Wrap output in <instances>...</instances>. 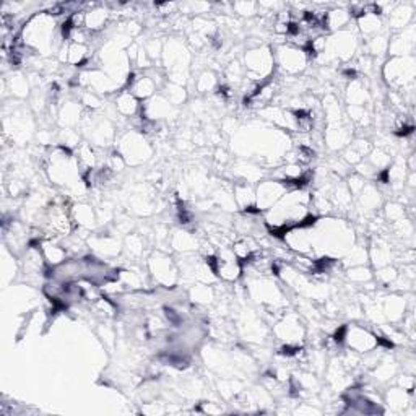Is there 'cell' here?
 Returning <instances> with one entry per match:
<instances>
[{
	"label": "cell",
	"instance_id": "40",
	"mask_svg": "<svg viewBox=\"0 0 416 416\" xmlns=\"http://www.w3.org/2000/svg\"><path fill=\"white\" fill-rule=\"evenodd\" d=\"M231 7L233 12H236V15L241 16H254L259 10V5L254 2H236Z\"/></svg>",
	"mask_w": 416,
	"mask_h": 416
},
{
	"label": "cell",
	"instance_id": "13",
	"mask_svg": "<svg viewBox=\"0 0 416 416\" xmlns=\"http://www.w3.org/2000/svg\"><path fill=\"white\" fill-rule=\"evenodd\" d=\"M415 44H416L415 25H410V26H406L405 30L397 31V33L391 34V39H389L387 54L391 57L413 56Z\"/></svg>",
	"mask_w": 416,
	"mask_h": 416
},
{
	"label": "cell",
	"instance_id": "3",
	"mask_svg": "<svg viewBox=\"0 0 416 416\" xmlns=\"http://www.w3.org/2000/svg\"><path fill=\"white\" fill-rule=\"evenodd\" d=\"M246 78L255 83H265L275 73V59H273V49L265 44L251 46L242 57Z\"/></svg>",
	"mask_w": 416,
	"mask_h": 416
},
{
	"label": "cell",
	"instance_id": "34",
	"mask_svg": "<svg viewBox=\"0 0 416 416\" xmlns=\"http://www.w3.org/2000/svg\"><path fill=\"white\" fill-rule=\"evenodd\" d=\"M161 95L165 96L172 106L183 104L184 101L187 100V90H185V86L176 85V83L171 82L165 83V86L161 88Z\"/></svg>",
	"mask_w": 416,
	"mask_h": 416
},
{
	"label": "cell",
	"instance_id": "7",
	"mask_svg": "<svg viewBox=\"0 0 416 416\" xmlns=\"http://www.w3.org/2000/svg\"><path fill=\"white\" fill-rule=\"evenodd\" d=\"M273 335L280 340L281 345L301 347L306 338V327L301 321L299 312H283L280 319L273 324Z\"/></svg>",
	"mask_w": 416,
	"mask_h": 416
},
{
	"label": "cell",
	"instance_id": "26",
	"mask_svg": "<svg viewBox=\"0 0 416 416\" xmlns=\"http://www.w3.org/2000/svg\"><path fill=\"white\" fill-rule=\"evenodd\" d=\"M355 23L358 33H361L362 36H365V39L375 36V34L382 33V31L387 30V26H384L382 16L374 15V13H365V15L355 20Z\"/></svg>",
	"mask_w": 416,
	"mask_h": 416
},
{
	"label": "cell",
	"instance_id": "15",
	"mask_svg": "<svg viewBox=\"0 0 416 416\" xmlns=\"http://www.w3.org/2000/svg\"><path fill=\"white\" fill-rule=\"evenodd\" d=\"M70 216H72V223L77 229H86L91 233V229L98 227V213L86 202L73 203L70 207Z\"/></svg>",
	"mask_w": 416,
	"mask_h": 416
},
{
	"label": "cell",
	"instance_id": "9",
	"mask_svg": "<svg viewBox=\"0 0 416 416\" xmlns=\"http://www.w3.org/2000/svg\"><path fill=\"white\" fill-rule=\"evenodd\" d=\"M290 189L286 183L277 179H262L255 185V208L264 213L268 208H272L280 198L285 196Z\"/></svg>",
	"mask_w": 416,
	"mask_h": 416
},
{
	"label": "cell",
	"instance_id": "16",
	"mask_svg": "<svg viewBox=\"0 0 416 416\" xmlns=\"http://www.w3.org/2000/svg\"><path fill=\"white\" fill-rule=\"evenodd\" d=\"M233 196L236 205L241 208L244 213H260L255 208V185L238 181L233 185Z\"/></svg>",
	"mask_w": 416,
	"mask_h": 416
},
{
	"label": "cell",
	"instance_id": "11",
	"mask_svg": "<svg viewBox=\"0 0 416 416\" xmlns=\"http://www.w3.org/2000/svg\"><path fill=\"white\" fill-rule=\"evenodd\" d=\"M353 140V124L349 121L330 124L324 130V141L330 152H342Z\"/></svg>",
	"mask_w": 416,
	"mask_h": 416
},
{
	"label": "cell",
	"instance_id": "42",
	"mask_svg": "<svg viewBox=\"0 0 416 416\" xmlns=\"http://www.w3.org/2000/svg\"><path fill=\"white\" fill-rule=\"evenodd\" d=\"M198 411H202V413H208V415H218L223 413V408L218 404H215V402H205V404H200V408Z\"/></svg>",
	"mask_w": 416,
	"mask_h": 416
},
{
	"label": "cell",
	"instance_id": "23",
	"mask_svg": "<svg viewBox=\"0 0 416 416\" xmlns=\"http://www.w3.org/2000/svg\"><path fill=\"white\" fill-rule=\"evenodd\" d=\"M389 26L387 30L393 31V33H397V31L405 30L406 26L411 25V20H413V7L410 5V3H395V7L392 8V12L389 13Z\"/></svg>",
	"mask_w": 416,
	"mask_h": 416
},
{
	"label": "cell",
	"instance_id": "28",
	"mask_svg": "<svg viewBox=\"0 0 416 416\" xmlns=\"http://www.w3.org/2000/svg\"><path fill=\"white\" fill-rule=\"evenodd\" d=\"M109 19H111V12L108 10V8L95 5V7H91V10H88L85 13V28L90 31V33L96 34V33H100L103 28H106Z\"/></svg>",
	"mask_w": 416,
	"mask_h": 416
},
{
	"label": "cell",
	"instance_id": "14",
	"mask_svg": "<svg viewBox=\"0 0 416 416\" xmlns=\"http://www.w3.org/2000/svg\"><path fill=\"white\" fill-rule=\"evenodd\" d=\"M141 114H143L145 119L153 122L166 121V119L174 117L176 106H172L170 101L159 93V95H154L153 98L145 101V104L141 106Z\"/></svg>",
	"mask_w": 416,
	"mask_h": 416
},
{
	"label": "cell",
	"instance_id": "32",
	"mask_svg": "<svg viewBox=\"0 0 416 416\" xmlns=\"http://www.w3.org/2000/svg\"><path fill=\"white\" fill-rule=\"evenodd\" d=\"M367 260H369V257H367L366 247L353 244L351 249H349L342 257V265L345 268L358 267V265H366Z\"/></svg>",
	"mask_w": 416,
	"mask_h": 416
},
{
	"label": "cell",
	"instance_id": "37",
	"mask_svg": "<svg viewBox=\"0 0 416 416\" xmlns=\"http://www.w3.org/2000/svg\"><path fill=\"white\" fill-rule=\"evenodd\" d=\"M347 278L355 285H366L374 280V272L367 265H358V267L347 268Z\"/></svg>",
	"mask_w": 416,
	"mask_h": 416
},
{
	"label": "cell",
	"instance_id": "39",
	"mask_svg": "<svg viewBox=\"0 0 416 416\" xmlns=\"http://www.w3.org/2000/svg\"><path fill=\"white\" fill-rule=\"evenodd\" d=\"M384 218H386L387 223H398V221L406 218V210L402 203L398 202H387L386 207H384Z\"/></svg>",
	"mask_w": 416,
	"mask_h": 416
},
{
	"label": "cell",
	"instance_id": "33",
	"mask_svg": "<svg viewBox=\"0 0 416 416\" xmlns=\"http://www.w3.org/2000/svg\"><path fill=\"white\" fill-rule=\"evenodd\" d=\"M194 86H196V90L198 93L213 91L220 86L218 75H216L213 70H208V69L202 70V72L198 73V77L196 78V83H194Z\"/></svg>",
	"mask_w": 416,
	"mask_h": 416
},
{
	"label": "cell",
	"instance_id": "36",
	"mask_svg": "<svg viewBox=\"0 0 416 416\" xmlns=\"http://www.w3.org/2000/svg\"><path fill=\"white\" fill-rule=\"evenodd\" d=\"M398 268L395 267V265H384V267H379V268H374V281L378 283L379 286L382 288H389L392 285L393 281L397 280L398 277Z\"/></svg>",
	"mask_w": 416,
	"mask_h": 416
},
{
	"label": "cell",
	"instance_id": "27",
	"mask_svg": "<svg viewBox=\"0 0 416 416\" xmlns=\"http://www.w3.org/2000/svg\"><path fill=\"white\" fill-rule=\"evenodd\" d=\"M170 244L179 254H194L198 249V246H200L197 238L192 233L185 231V229H178V231L172 233Z\"/></svg>",
	"mask_w": 416,
	"mask_h": 416
},
{
	"label": "cell",
	"instance_id": "35",
	"mask_svg": "<svg viewBox=\"0 0 416 416\" xmlns=\"http://www.w3.org/2000/svg\"><path fill=\"white\" fill-rule=\"evenodd\" d=\"M7 85L10 88L12 96H15L16 100L26 98L30 95V80L25 78V75L13 73L12 78H8Z\"/></svg>",
	"mask_w": 416,
	"mask_h": 416
},
{
	"label": "cell",
	"instance_id": "8",
	"mask_svg": "<svg viewBox=\"0 0 416 416\" xmlns=\"http://www.w3.org/2000/svg\"><path fill=\"white\" fill-rule=\"evenodd\" d=\"M342 347L360 353V355H366V353L379 348L378 332H373L361 324L343 325Z\"/></svg>",
	"mask_w": 416,
	"mask_h": 416
},
{
	"label": "cell",
	"instance_id": "30",
	"mask_svg": "<svg viewBox=\"0 0 416 416\" xmlns=\"http://www.w3.org/2000/svg\"><path fill=\"white\" fill-rule=\"evenodd\" d=\"M189 298L196 304H198V306H207V304L213 303L215 291L213 288L207 285V283H196V285L189 290Z\"/></svg>",
	"mask_w": 416,
	"mask_h": 416
},
{
	"label": "cell",
	"instance_id": "1",
	"mask_svg": "<svg viewBox=\"0 0 416 416\" xmlns=\"http://www.w3.org/2000/svg\"><path fill=\"white\" fill-rule=\"evenodd\" d=\"M56 20L49 13L41 12L31 15L20 31L21 43L36 56H46L56 46Z\"/></svg>",
	"mask_w": 416,
	"mask_h": 416
},
{
	"label": "cell",
	"instance_id": "2",
	"mask_svg": "<svg viewBox=\"0 0 416 416\" xmlns=\"http://www.w3.org/2000/svg\"><path fill=\"white\" fill-rule=\"evenodd\" d=\"M415 64L416 62L413 56H404L391 57L382 65V78L386 80L389 88H392V91L400 93L404 98H406L408 95H413L416 75Z\"/></svg>",
	"mask_w": 416,
	"mask_h": 416
},
{
	"label": "cell",
	"instance_id": "12",
	"mask_svg": "<svg viewBox=\"0 0 416 416\" xmlns=\"http://www.w3.org/2000/svg\"><path fill=\"white\" fill-rule=\"evenodd\" d=\"M159 83L157 78H153L148 72L135 73L130 72L129 80H127V90L135 96L139 101H148L157 95Z\"/></svg>",
	"mask_w": 416,
	"mask_h": 416
},
{
	"label": "cell",
	"instance_id": "24",
	"mask_svg": "<svg viewBox=\"0 0 416 416\" xmlns=\"http://www.w3.org/2000/svg\"><path fill=\"white\" fill-rule=\"evenodd\" d=\"M345 96H347L348 106H361V108H366L371 101L369 88H367L360 78L349 80Z\"/></svg>",
	"mask_w": 416,
	"mask_h": 416
},
{
	"label": "cell",
	"instance_id": "19",
	"mask_svg": "<svg viewBox=\"0 0 416 416\" xmlns=\"http://www.w3.org/2000/svg\"><path fill=\"white\" fill-rule=\"evenodd\" d=\"M83 116L85 113H83V106L80 104V101H67L59 108L57 122L62 129H73L75 126L82 124Z\"/></svg>",
	"mask_w": 416,
	"mask_h": 416
},
{
	"label": "cell",
	"instance_id": "6",
	"mask_svg": "<svg viewBox=\"0 0 416 416\" xmlns=\"http://www.w3.org/2000/svg\"><path fill=\"white\" fill-rule=\"evenodd\" d=\"M273 59H275V70H280L285 75H298L304 72L311 62L306 51L286 43L273 47Z\"/></svg>",
	"mask_w": 416,
	"mask_h": 416
},
{
	"label": "cell",
	"instance_id": "17",
	"mask_svg": "<svg viewBox=\"0 0 416 416\" xmlns=\"http://www.w3.org/2000/svg\"><path fill=\"white\" fill-rule=\"evenodd\" d=\"M39 249L43 252V257L46 260L47 267H59L69 259V251L65 249L64 244H60L59 239L54 238H44L39 244Z\"/></svg>",
	"mask_w": 416,
	"mask_h": 416
},
{
	"label": "cell",
	"instance_id": "38",
	"mask_svg": "<svg viewBox=\"0 0 416 416\" xmlns=\"http://www.w3.org/2000/svg\"><path fill=\"white\" fill-rule=\"evenodd\" d=\"M78 101L83 108L91 111V113H95V111H98L104 106L103 96H100L98 93L90 90H82V93H80L78 96Z\"/></svg>",
	"mask_w": 416,
	"mask_h": 416
},
{
	"label": "cell",
	"instance_id": "21",
	"mask_svg": "<svg viewBox=\"0 0 416 416\" xmlns=\"http://www.w3.org/2000/svg\"><path fill=\"white\" fill-rule=\"evenodd\" d=\"M380 304H382L386 321L402 322V319L406 316V299L400 293L386 296V298L380 299Z\"/></svg>",
	"mask_w": 416,
	"mask_h": 416
},
{
	"label": "cell",
	"instance_id": "4",
	"mask_svg": "<svg viewBox=\"0 0 416 416\" xmlns=\"http://www.w3.org/2000/svg\"><path fill=\"white\" fill-rule=\"evenodd\" d=\"M116 150L130 166L143 165L153 154L152 145L140 130H127L119 135L116 139Z\"/></svg>",
	"mask_w": 416,
	"mask_h": 416
},
{
	"label": "cell",
	"instance_id": "20",
	"mask_svg": "<svg viewBox=\"0 0 416 416\" xmlns=\"http://www.w3.org/2000/svg\"><path fill=\"white\" fill-rule=\"evenodd\" d=\"M367 257L374 268L384 267V265H391L393 259V251L386 239L378 238L371 242L369 249H367Z\"/></svg>",
	"mask_w": 416,
	"mask_h": 416
},
{
	"label": "cell",
	"instance_id": "25",
	"mask_svg": "<svg viewBox=\"0 0 416 416\" xmlns=\"http://www.w3.org/2000/svg\"><path fill=\"white\" fill-rule=\"evenodd\" d=\"M411 395H413V393L406 392L404 389L392 387L389 389L386 395H384V404L392 411H395V413H405L411 405Z\"/></svg>",
	"mask_w": 416,
	"mask_h": 416
},
{
	"label": "cell",
	"instance_id": "10",
	"mask_svg": "<svg viewBox=\"0 0 416 416\" xmlns=\"http://www.w3.org/2000/svg\"><path fill=\"white\" fill-rule=\"evenodd\" d=\"M88 246L101 260L116 259L124 252V242L113 234H93L88 238Z\"/></svg>",
	"mask_w": 416,
	"mask_h": 416
},
{
	"label": "cell",
	"instance_id": "18",
	"mask_svg": "<svg viewBox=\"0 0 416 416\" xmlns=\"http://www.w3.org/2000/svg\"><path fill=\"white\" fill-rule=\"evenodd\" d=\"M358 208L362 215H374L382 207V196L373 184H366L356 196Z\"/></svg>",
	"mask_w": 416,
	"mask_h": 416
},
{
	"label": "cell",
	"instance_id": "22",
	"mask_svg": "<svg viewBox=\"0 0 416 416\" xmlns=\"http://www.w3.org/2000/svg\"><path fill=\"white\" fill-rule=\"evenodd\" d=\"M114 108H116L117 114L121 117H127L132 119L135 116H139L141 113V106L140 101L135 98L132 93L127 90V88H124L116 95V100H114Z\"/></svg>",
	"mask_w": 416,
	"mask_h": 416
},
{
	"label": "cell",
	"instance_id": "41",
	"mask_svg": "<svg viewBox=\"0 0 416 416\" xmlns=\"http://www.w3.org/2000/svg\"><path fill=\"white\" fill-rule=\"evenodd\" d=\"M397 384H398V387L404 389V391L410 392V393H413V391H415V378H413V374H402V375H398Z\"/></svg>",
	"mask_w": 416,
	"mask_h": 416
},
{
	"label": "cell",
	"instance_id": "5",
	"mask_svg": "<svg viewBox=\"0 0 416 416\" xmlns=\"http://www.w3.org/2000/svg\"><path fill=\"white\" fill-rule=\"evenodd\" d=\"M148 277L157 283L158 286L172 288L179 281L178 264L170 257V254L163 251H154L147 260Z\"/></svg>",
	"mask_w": 416,
	"mask_h": 416
},
{
	"label": "cell",
	"instance_id": "29",
	"mask_svg": "<svg viewBox=\"0 0 416 416\" xmlns=\"http://www.w3.org/2000/svg\"><path fill=\"white\" fill-rule=\"evenodd\" d=\"M398 373V365L391 360H380L378 365L373 367V378L375 382L387 384L395 378Z\"/></svg>",
	"mask_w": 416,
	"mask_h": 416
},
{
	"label": "cell",
	"instance_id": "31",
	"mask_svg": "<svg viewBox=\"0 0 416 416\" xmlns=\"http://www.w3.org/2000/svg\"><path fill=\"white\" fill-rule=\"evenodd\" d=\"M124 252H126V254L129 255L132 260H139L145 252L143 236H141V234H137V233L127 234L126 241H124Z\"/></svg>",
	"mask_w": 416,
	"mask_h": 416
}]
</instances>
